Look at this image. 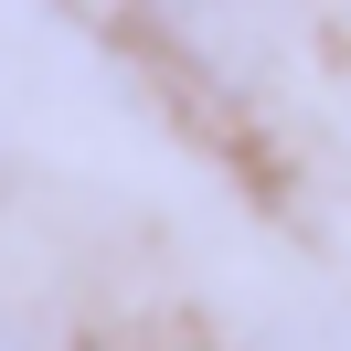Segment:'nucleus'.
I'll use <instances>...</instances> for the list:
<instances>
[{"label": "nucleus", "mask_w": 351, "mask_h": 351, "mask_svg": "<svg viewBox=\"0 0 351 351\" xmlns=\"http://www.w3.org/2000/svg\"><path fill=\"white\" fill-rule=\"evenodd\" d=\"M0 351H32V341H22V330H11V319H0Z\"/></svg>", "instance_id": "obj_1"}]
</instances>
